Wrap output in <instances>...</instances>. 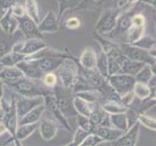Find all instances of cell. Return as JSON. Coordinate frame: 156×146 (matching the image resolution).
I'll list each match as a JSON object with an SVG mask.
<instances>
[{
  "label": "cell",
  "mask_w": 156,
  "mask_h": 146,
  "mask_svg": "<svg viewBox=\"0 0 156 146\" xmlns=\"http://www.w3.org/2000/svg\"><path fill=\"white\" fill-rule=\"evenodd\" d=\"M47 47H49V46H48L46 41L42 40V39L33 38V39H27L24 42L15 43L13 48L11 49V52L20 53L25 57H28V56H31V55H33V54L43 50V49H45Z\"/></svg>",
  "instance_id": "9"
},
{
  "label": "cell",
  "mask_w": 156,
  "mask_h": 146,
  "mask_svg": "<svg viewBox=\"0 0 156 146\" xmlns=\"http://www.w3.org/2000/svg\"><path fill=\"white\" fill-rule=\"evenodd\" d=\"M15 103H16V111H17L18 119H20L24 115L27 114L33 108L44 104V96L23 97L18 95H16L15 94Z\"/></svg>",
  "instance_id": "11"
},
{
  "label": "cell",
  "mask_w": 156,
  "mask_h": 146,
  "mask_svg": "<svg viewBox=\"0 0 156 146\" xmlns=\"http://www.w3.org/2000/svg\"><path fill=\"white\" fill-rule=\"evenodd\" d=\"M132 13H131V9L124 11V12H121L119 15V17L117 18L116 21V24L115 29L112 30L111 33L107 34L105 37L106 38H111V39H115V38H120L122 43V40L124 38V36L126 34V32L128 29L130 28L131 26V19H132Z\"/></svg>",
  "instance_id": "12"
},
{
  "label": "cell",
  "mask_w": 156,
  "mask_h": 146,
  "mask_svg": "<svg viewBox=\"0 0 156 146\" xmlns=\"http://www.w3.org/2000/svg\"><path fill=\"white\" fill-rule=\"evenodd\" d=\"M66 53L69 55V59H65L62 66L56 70V76L58 79V85L66 89H72L78 79V67L74 61V55L68 48H66Z\"/></svg>",
  "instance_id": "3"
},
{
  "label": "cell",
  "mask_w": 156,
  "mask_h": 146,
  "mask_svg": "<svg viewBox=\"0 0 156 146\" xmlns=\"http://www.w3.org/2000/svg\"><path fill=\"white\" fill-rule=\"evenodd\" d=\"M133 95L140 100H148L150 99V92L146 84L136 83L133 88Z\"/></svg>",
  "instance_id": "35"
},
{
  "label": "cell",
  "mask_w": 156,
  "mask_h": 146,
  "mask_svg": "<svg viewBox=\"0 0 156 146\" xmlns=\"http://www.w3.org/2000/svg\"><path fill=\"white\" fill-rule=\"evenodd\" d=\"M39 123L31 124V125L18 126L17 131H16V134H15V138H17L20 141H23V140L29 137L31 134L39 128Z\"/></svg>",
  "instance_id": "29"
},
{
  "label": "cell",
  "mask_w": 156,
  "mask_h": 146,
  "mask_svg": "<svg viewBox=\"0 0 156 146\" xmlns=\"http://www.w3.org/2000/svg\"><path fill=\"white\" fill-rule=\"evenodd\" d=\"M16 66L23 73V76L25 78H28L31 80L41 81V79L43 78V75H44L41 72V70L38 68V66H37V64L35 63L34 61H31V62L23 61L21 62L18 63Z\"/></svg>",
  "instance_id": "16"
},
{
  "label": "cell",
  "mask_w": 156,
  "mask_h": 146,
  "mask_svg": "<svg viewBox=\"0 0 156 146\" xmlns=\"http://www.w3.org/2000/svg\"><path fill=\"white\" fill-rule=\"evenodd\" d=\"M106 113L109 115L114 114H121V113H126L127 107L123 105L120 101H114V100H106L100 104Z\"/></svg>",
  "instance_id": "25"
},
{
  "label": "cell",
  "mask_w": 156,
  "mask_h": 146,
  "mask_svg": "<svg viewBox=\"0 0 156 146\" xmlns=\"http://www.w3.org/2000/svg\"><path fill=\"white\" fill-rule=\"evenodd\" d=\"M106 114L107 113L102 109L100 104H97V103L93 104L92 110H91L90 116H89V120L96 128H97L101 125V123L103 121V119L106 116Z\"/></svg>",
  "instance_id": "33"
},
{
  "label": "cell",
  "mask_w": 156,
  "mask_h": 146,
  "mask_svg": "<svg viewBox=\"0 0 156 146\" xmlns=\"http://www.w3.org/2000/svg\"><path fill=\"white\" fill-rule=\"evenodd\" d=\"M132 45L140 49H143V50H146L147 52H151L155 50V39L152 38L151 36L144 35Z\"/></svg>",
  "instance_id": "36"
},
{
  "label": "cell",
  "mask_w": 156,
  "mask_h": 146,
  "mask_svg": "<svg viewBox=\"0 0 156 146\" xmlns=\"http://www.w3.org/2000/svg\"><path fill=\"white\" fill-rule=\"evenodd\" d=\"M146 64L143 62H134L131 59L124 58V61L122 62V66L120 68L119 74H126V75H130V76L135 77L136 75L140 72Z\"/></svg>",
  "instance_id": "24"
},
{
  "label": "cell",
  "mask_w": 156,
  "mask_h": 146,
  "mask_svg": "<svg viewBox=\"0 0 156 146\" xmlns=\"http://www.w3.org/2000/svg\"><path fill=\"white\" fill-rule=\"evenodd\" d=\"M110 121H111V126L112 128L118 129V131L126 133L129 129L128 121H127V117L125 113L110 115Z\"/></svg>",
  "instance_id": "30"
},
{
  "label": "cell",
  "mask_w": 156,
  "mask_h": 146,
  "mask_svg": "<svg viewBox=\"0 0 156 146\" xmlns=\"http://www.w3.org/2000/svg\"><path fill=\"white\" fill-rule=\"evenodd\" d=\"M140 126L141 125L137 122L122 137L112 142V146H136L140 133Z\"/></svg>",
  "instance_id": "14"
},
{
  "label": "cell",
  "mask_w": 156,
  "mask_h": 146,
  "mask_svg": "<svg viewBox=\"0 0 156 146\" xmlns=\"http://www.w3.org/2000/svg\"><path fill=\"white\" fill-rule=\"evenodd\" d=\"M41 82L45 88L52 91L58 85V79L55 72L47 73L43 75V78L41 79Z\"/></svg>",
  "instance_id": "38"
},
{
  "label": "cell",
  "mask_w": 156,
  "mask_h": 146,
  "mask_svg": "<svg viewBox=\"0 0 156 146\" xmlns=\"http://www.w3.org/2000/svg\"><path fill=\"white\" fill-rule=\"evenodd\" d=\"M4 88H5V85H4V83L2 82V81L0 80V100H1L3 94H4Z\"/></svg>",
  "instance_id": "46"
},
{
  "label": "cell",
  "mask_w": 156,
  "mask_h": 146,
  "mask_svg": "<svg viewBox=\"0 0 156 146\" xmlns=\"http://www.w3.org/2000/svg\"><path fill=\"white\" fill-rule=\"evenodd\" d=\"M101 142H103V140H102L97 134L90 133L87 137H85V139L83 140V143L80 146H96Z\"/></svg>",
  "instance_id": "41"
},
{
  "label": "cell",
  "mask_w": 156,
  "mask_h": 146,
  "mask_svg": "<svg viewBox=\"0 0 156 146\" xmlns=\"http://www.w3.org/2000/svg\"><path fill=\"white\" fill-rule=\"evenodd\" d=\"M65 61V58H44L34 61L38 68L41 70L43 74L52 73L62 66V63Z\"/></svg>",
  "instance_id": "15"
},
{
  "label": "cell",
  "mask_w": 156,
  "mask_h": 146,
  "mask_svg": "<svg viewBox=\"0 0 156 146\" xmlns=\"http://www.w3.org/2000/svg\"><path fill=\"white\" fill-rule=\"evenodd\" d=\"M96 146H112V142H107V141H103V142L99 143L98 145H96Z\"/></svg>",
  "instance_id": "50"
},
{
  "label": "cell",
  "mask_w": 156,
  "mask_h": 146,
  "mask_svg": "<svg viewBox=\"0 0 156 146\" xmlns=\"http://www.w3.org/2000/svg\"><path fill=\"white\" fill-rule=\"evenodd\" d=\"M88 134H90V133L83 131L82 129L78 128L76 133H75V134H74L73 140L71 141V143L67 144V146H80V144L83 143V141L85 139V137L88 136Z\"/></svg>",
  "instance_id": "40"
},
{
  "label": "cell",
  "mask_w": 156,
  "mask_h": 146,
  "mask_svg": "<svg viewBox=\"0 0 156 146\" xmlns=\"http://www.w3.org/2000/svg\"><path fill=\"white\" fill-rule=\"evenodd\" d=\"M92 105L93 104L88 103V102L84 101L83 99H80L76 95L74 96V107L79 115L89 118L91 110H92Z\"/></svg>",
  "instance_id": "31"
},
{
  "label": "cell",
  "mask_w": 156,
  "mask_h": 146,
  "mask_svg": "<svg viewBox=\"0 0 156 146\" xmlns=\"http://www.w3.org/2000/svg\"><path fill=\"white\" fill-rule=\"evenodd\" d=\"M121 12L122 11L116 8H108L103 10L98 21L95 24L94 32L103 36L111 33L115 29L117 18L119 17Z\"/></svg>",
  "instance_id": "5"
},
{
  "label": "cell",
  "mask_w": 156,
  "mask_h": 146,
  "mask_svg": "<svg viewBox=\"0 0 156 146\" xmlns=\"http://www.w3.org/2000/svg\"><path fill=\"white\" fill-rule=\"evenodd\" d=\"M75 95L83 99L84 101L88 102L90 104H96V103L101 104L103 102L102 96L97 90H87V91L80 92V93L75 94Z\"/></svg>",
  "instance_id": "27"
},
{
  "label": "cell",
  "mask_w": 156,
  "mask_h": 146,
  "mask_svg": "<svg viewBox=\"0 0 156 146\" xmlns=\"http://www.w3.org/2000/svg\"><path fill=\"white\" fill-rule=\"evenodd\" d=\"M96 70L101 75L102 77L107 78L109 77V66H108V59L104 54V52L101 50L100 54H97V62H96Z\"/></svg>",
  "instance_id": "32"
},
{
  "label": "cell",
  "mask_w": 156,
  "mask_h": 146,
  "mask_svg": "<svg viewBox=\"0 0 156 146\" xmlns=\"http://www.w3.org/2000/svg\"><path fill=\"white\" fill-rule=\"evenodd\" d=\"M44 105L46 108V111L49 112L53 117L55 122H58L59 125L63 127L66 131H72V127L69 124L68 119L62 114V112L58 108L52 93L48 94L44 96Z\"/></svg>",
  "instance_id": "10"
},
{
  "label": "cell",
  "mask_w": 156,
  "mask_h": 146,
  "mask_svg": "<svg viewBox=\"0 0 156 146\" xmlns=\"http://www.w3.org/2000/svg\"><path fill=\"white\" fill-rule=\"evenodd\" d=\"M5 133H7V129L5 128V126L3 125V123H0V137L3 136Z\"/></svg>",
  "instance_id": "49"
},
{
  "label": "cell",
  "mask_w": 156,
  "mask_h": 146,
  "mask_svg": "<svg viewBox=\"0 0 156 146\" xmlns=\"http://www.w3.org/2000/svg\"><path fill=\"white\" fill-rule=\"evenodd\" d=\"M94 39H96L101 46L102 51L107 57L108 66H109V76L118 74L120 71L122 62L125 57L121 54V51L116 43L106 38L105 36L100 35L96 32H93Z\"/></svg>",
  "instance_id": "1"
},
{
  "label": "cell",
  "mask_w": 156,
  "mask_h": 146,
  "mask_svg": "<svg viewBox=\"0 0 156 146\" xmlns=\"http://www.w3.org/2000/svg\"><path fill=\"white\" fill-rule=\"evenodd\" d=\"M9 10H6V9H4L3 7L0 6V21L2 20V18L4 17L5 15H6V13L8 12Z\"/></svg>",
  "instance_id": "48"
},
{
  "label": "cell",
  "mask_w": 156,
  "mask_h": 146,
  "mask_svg": "<svg viewBox=\"0 0 156 146\" xmlns=\"http://www.w3.org/2000/svg\"><path fill=\"white\" fill-rule=\"evenodd\" d=\"M64 146H67V145H64Z\"/></svg>",
  "instance_id": "52"
},
{
  "label": "cell",
  "mask_w": 156,
  "mask_h": 146,
  "mask_svg": "<svg viewBox=\"0 0 156 146\" xmlns=\"http://www.w3.org/2000/svg\"><path fill=\"white\" fill-rule=\"evenodd\" d=\"M24 8H25V15L38 25L41 21L38 3L35 0H27V1L24 2Z\"/></svg>",
  "instance_id": "28"
},
{
  "label": "cell",
  "mask_w": 156,
  "mask_h": 146,
  "mask_svg": "<svg viewBox=\"0 0 156 146\" xmlns=\"http://www.w3.org/2000/svg\"><path fill=\"white\" fill-rule=\"evenodd\" d=\"M117 45L120 49L121 54L126 58L134 62H143L144 64H147V66H155V58L150 55L149 52L133 45L124 44V43H119Z\"/></svg>",
  "instance_id": "7"
},
{
  "label": "cell",
  "mask_w": 156,
  "mask_h": 146,
  "mask_svg": "<svg viewBox=\"0 0 156 146\" xmlns=\"http://www.w3.org/2000/svg\"><path fill=\"white\" fill-rule=\"evenodd\" d=\"M2 146H15V142H14V138L11 137L9 140H7L6 142H4L2 144Z\"/></svg>",
  "instance_id": "45"
},
{
  "label": "cell",
  "mask_w": 156,
  "mask_h": 146,
  "mask_svg": "<svg viewBox=\"0 0 156 146\" xmlns=\"http://www.w3.org/2000/svg\"><path fill=\"white\" fill-rule=\"evenodd\" d=\"M45 112H46V108H45L44 104L33 108V109L30 110L27 114L24 115L23 118L19 119V120H18V126L31 125V124L39 123L41 121V118H42L43 114H44Z\"/></svg>",
  "instance_id": "20"
},
{
  "label": "cell",
  "mask_w": 156,
  "mask_h": 146,
  "mask_svg": "<svg viewBox=\"0 0 156 146\" xmlns=\"http://www.w3.org/2000/svg\"><path fill=\"white\" fill-rule=\"evenodd\" d=\"M14 142H15V146H23V142L20 141V140H18L17 138L14 137Z\"/></svg>",
  "instance_id": "51"
},
{
  "label": "cell",
  "mask_w": 156,
  "mask_h": 146,
  "mask_svg": "<svg viewBox=\"0 0 156 146\" xmlns=\"http://www.w3.org/2000/svg\"><path fill=\"white\" fill-rule=\"evenodd\" d=\"M95 134L107 142H114L120 137H122L125 133L112 128V127H97L95 129Z\"/></svg>",
  "instance_id": "21"
},
{
  "label": "cell",
  "mask_w": 156,
  "mask_h": 146,
  "mask_svg": "<svg viewBox=\"0 0 156 146\" xmlns=\"http://www.w3.org/2000/svg\"><path fill=\"white\" fill-rule=\"evenodd\" d=\"M76 118L78 120V125H79L80 129H82L83 131L87 132L88 133H95L96 127L90 122L89 118L82 116V115H79V114L76 116Z\"/></svg>",
  "instance_id": "37"
},
{
  "label": "cell",
  "mask_w": 156,
  "mask_h": 146,
  "mask_svg": "<svg viewBox=\"0 0 156 146\" xmlns=\"http://www.w3.org/2000/svg\"><path fill=\"white\" fill-rule=\"evenodd\" d=\"M153 105H155V99L140 100L134 97L131 103L127 106V111L125 113L128 121V128L130 129L135 125L138 122V117Z\"/></svg>",
  "instance_id": "8"
},
{
  "label": "cell",
  "mask_w": 156,
  "mask_h": 146,
  "mask_svg": "<svg viewBox=\"0 0 156 146\" xmlns=\"http://www.w3.org/2000/svg\"><path fill=\"white\" fill-rule=\"evenodd\" d=\"M138 123L140 125H143L146 128L155 132V129H156L155 118H152V117H150L147 114H144V113H143V114H141L138 117Z\"/></svg>",
  "instance_id": "39"
},
{
  "label": "cell",
  "mask_w": 156,
  "mask_h": 146,
  "mask_svg": "<svg viewBox=\"0 0 156 146\" xmlns=\"http://www.w3.org/2000/svg\"><path fill=\"white\" fill-rule=\"evenodd\" d=\"M153 75H155V72L152 70V66L146 64L134 78H135L136 83H142L147 85Z\"/></svg>",
  "instance_id": "34"
},
{
  "label": "cell",
  "mask_w": 156,
  "mask_h": 146,
  "mask_svg": "<svg viewBox=\"0 0 156 146\" xmlns=\"http://www.w3.org/2000/svg\"><path fill=\"white\" fill-rule=\"evenodd\" d=\"M9 53V49L8 46L3 42H0V58H3L5 55H7Z\"/></svg>",
  "instance_id": "44"
},
{
  "label": "cell",
  "mask_w": 156,
  "mask_h": 146,
  "mask_svg": "<svg viewBox=\"0 0 156 146\" xmlns=\"http://www.w3.org/2000/svg\"><path fill=\"white\" fill-rule=\"evenodd\" d=\"M52 95L55 96V102L62 114L67 119L71 117H76L78 113L74 107V93L72 89H66L57 85L52 90Z\"/></svg>",
  "instance_id": "4"
},
{
  "label": "cell",
  "mask_w": 156,
  "mask_h": 146,
  "mask_svg": "<svg viewBox=\"0 0 156 146\" xmlns=\"http://www.w3.org/2000/svg\"><path fill=\"white\" fill-rule=\"evenodd\" d=\"M8 87L14 94L23 96V97H38L45 96L48 94L52 93V91L41 86L35 80H31L28 78H21L18 81L11 83L4 84Z\"/></svg>",
  "instance_id": "2"
},
{
  "label": "cell",
  "mask_w": 156,
  "mask_h": 146,
  "mask_svg": "<svg viewBox=\"0 0 156 146\" xmlns=\"http://www.w3.org/2000/svg\"><path fill=\"white\" fill-rule=\"evenodd\" d=\"M107 82L112 89L120 96V99L133 92V88L136 84L135 78L126 74H115L107 78Z\"/></svg>",
  "instance_id": "6"
},
{
  "label": "cell",
  "mask_w": 156,
  "mask_h": 146,
  "mask_svg": "<svg viewBox=\"0 0 156 146\" xmlns=\"http://www.w3.org/2000/svg\"><path fill=\"white\" fill-rule=\"evenodd\" d=\"M18 21H19L18 29H20L21 33L24 35L26 40L33 39V38H37V39L43 38V35L38 30V26H37V24L30 18H28L26 15L18 19Z\"/></svg>",
  "instance_id": "13"
},
{
  "label": "cell",
  "mask_w": 156,
  "mask_h": 146,
  "mask_svg": "<svg viewBox=\"0 0 156 146\" xmlns=\"http://www.w3.org/2000/svg\"><path fill=\"white\" fill-rule=\"evenodd\" d=\"M23 77V73L17 66L1 67L0 69V80L4 84L15 82V81H18Z\"/></svg>",
  "instance_id": "23"
},
{
  "label": "cell",
  "mask_w": 156,
  "mask_h": 146,
  "mask_svg": "<svg viewBox=\"0 0 156 146\" xmlns=\"http://www.w3.org/2000/svg\"><path fill=\"white\" fill-rule=\"evenodd\" d=\"M11 11H12V15L17 19H20L21 17H23V16H25L24 4H23L21 2L16 1L15 4L13 5V7L11 8Z\"/></svg>",
  "instance_id": "42"
},
{
  "label": "cell",
  "mask_w": 156,
  "mask_h": 146,
  "mask_svg": "<svg viewBox=\"0 0 156 146\" xmlns=\"http://www.w3.org/2000/svg\"><path fill=\"white\" fill-rule=\"evenodd\" d=\"M78 62L80 66L84 69L94 70L96 69V62H97V54L91 47H87L80 54L78 58Z\"/></svg>",
  "instance_id": "19"
},
{
  "label": "cell",
  "mask_w": 156,
  "mask_h": 146,
  "mask_svg": "<svg viewBox=\"0 0 156 146\" xmlns=\"http://www.w3.org/2000/svg\"><path fill=\"white\" fill-rule=\"evenodd\" d=\"M18 115H17V111H16V103L14 102L11 109L9 112L6 113V116L3 121V125L5 126L7 129V133L11 136V137H15L16 131H17L18 128Z\"/></svg>",
  "instance_id": "22"
},
{
  "label": "cell",
  "mask_w": 156,
  "mask_h": 146,
  "mask_svg": "<svg viewBox=\"0 0 156 146\" xmlns=\"http://www.w3.org/2000/svg\"><path fill=\"white\" fill-rule=\"evenodd\" d=\"M37 26H38V30L40 31V33L42 34L56 32L59 29V21L57 19V16L52 11H50L46 15V17L41 20V21Z\"/></svg>",
  "instance_id": "18"
},
{
  "label": "cell",
  "mask_w": 156,
  "mask_h": 146,
  "mask_svg": "<svg viewBox=\"0 0 156 146\" xmlns=\"http://www.w3.org/2000/svg\"><path fill=\"white\" fill-rule=\"evenodd\" d=\"M5 116H6V112H5L1 107H0V123H3Z\"/></svg>",
  "instance_id": "47"
},
{
  "label": "cell",
  "mask_w": 156,
  "mask_h": 146,
  "mask_svg": "<svg viewBox=\"0 0 156 146\" xmlns=\"http://www.w3.org/2000/svg\"><path fill=\"white\" fill-rule=\"evenodd\" d=\"M62 24L68 29H77L82 25V21L78 17H72L67 19Z\"/></svg>",
  "instance_id": "43"
},
{
  "label": "cell",
  "mask_w": 156,
  "mask_h": 146,
  "mask_svg": "<svg viewBox=\"0 0 156 146\" xmlns=\"http://www.w3.org/2000/svg\"><path fill=\"white\" fill-rule=\"evenodd\" d=\"M24 58L25 56L21 55V54L10 51L7 55H5L3 58H0V66L1 67L16 66L18 63L24 61Z\"/></svg>",
  "instance_id": "26"
},
{
  "label": "cell",
  "mask_w": 156,
  "mask_h": 146,
  "mask_svg": "<svg viewBox=\"0 0 156 146\" xmlns=\"http://www.w3.org/2000/svg\"><path fill=\"white\" fill-rule=\"evenodd\" d=\"M39 131L42 138L49 141L56 136L58 131V125L56 122L51 118H44L39 123Z\"/></svg>",
  "instance_id": "17"
}]
</instances>
